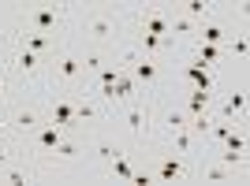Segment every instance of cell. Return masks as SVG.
Here are the masks:
<instances>
[{
	"label": "cell",
	"instance_id": "cell-1",
	"mask_svg": "<svg viewBox=\"0 0 250 186\" xmlns=\"http://www.w3.org/2000/svg\"><path fill=\"white\" fill-rule=\"evenodd\" d=\"M127 8H112V4H90V8L75 11L71 8V37L79 45L101 52H116V45L127 41Z\"/></svg>",
	"mask_w": 250,
	"mask_h": 186
},
{
	"label": "cell",
	"instance_id": "cell-2",
	"mask_svg": "<svg viewBox=\"0 0 250 186\" xmlns=\"http://www.w3.org/2000/svg\"><path fill=\"white\" fill-rule=\"evenodd\" d=\"M108 127H112L120 138H127L135 153H142V149L153 142V97H149V93H138L135 101L112 108V112H108Z\"/></svg>",
	"mask_w": 250,
	"mask_h": 186
},
{
	"label": "cell",
	"instance_id": "cell-3",
	"mask_svg": "<svg viewBox=\"0 0 250 186\" xmlns=\"http://www.w3.org/2000/svg\"><path fill=\"white\" fill-rule=\"evenodd\" d=\"M11 30H34L49 37H71V4H26L15 15Z\"/></svg>",
	"mask_w": 250,
	"mask_h": 186
},
{
	"label": "cell",
	"instance_id": "cell-4",
	"mask_svg": "<svg viewBox=\"0 0 250 186\" xmlns=\"http://www.w3.org/2000/svg\"><path fill=\"white\" fill-rule=\"evenodd\" d=\"M4 115H8V130L19 138V142H26V138L49 119L42 93H11L8 104H4Z\"/></svg>",
	"mask_w": 250,
	"mask_h": 186
},
{
	"label": "cell",
	"instance_id": "cell-5",
	"mask_svg": "<svg viewBox=\"0 0 250 186\" xmlns=\"http://www.w3.org/2000/svg\"><path fill=\"white\" fill-rule=\"evenodd\" d=\"M213 115H220V119H231V123H247V78H239V82L224 86V90L217 93V101H213Z\"/></svg>",
	"mask_w": 250,
	"mask_h": 186
},
{
	"label": "cell",
	"instance_id": "cell-6",
	"mask_svg": "<svg viewBox=\"0 0 250 186\" xmlns=\"http://www.w3.org/2000/svg\"><path fill=\"white\" fill-rule=\"evenodd\" d=\"M157 149H168V153H179V156H187V160H194V156L202 153V138L190 130V127H183V130H168V134H153Z\"/></svg>",
	"mask_w": 250,
	"mask_h": 186
},
{
	"label": "cell",
	"instance_id": "cell-7",
	"mask_svg": "<svg viewBox=\"0 0 250 186\" xmlns=\"http://www.w3.org/2000/svg\"><path fill=\"white\" fill-rule=\"evenodd\" d=\"M42 179H49V171L26 153L15 156L8 167H0V183H42Z\"/></svg>",
	"mask_w": 250,
	"mask_h": 186
},
{
	"label": "cell",
	"instance_id": "cell-8",
	"mask_svg": "<svg viewBox=\"0 0 250 186\" xmlns=\"http://www.w3.org/2000/svg\"><path fill=\"white\" fill-rule=\"evenodd\" d=\"M8 37H11V45L30 49V52H38V56H45V60H49L52 52H56L63 41H67V37H49V34H34V30H11Z\"/></svg>",
	"mask_w": 250,
	"mask_h": 186
},
{
	"label": "cell",
	"instance_id": "cell-9",
	"mask_svg": "<svg viewBox=\"0 0 250 186\" xmlns=\"http://www.w3.org/2000/svg\"><path fill=\"white\" fill-rule=\"evenodd\" d=\"M179 11H183V15H187L190 22H194V26H202V22H209L213 19V15H217V4H209V0H187V4H176Z\"/></svg>",
	"mask_w": 250,
	"mask_h": 186
},
{
	"label": "cell",
	"instance_id": "cell-10",
	"mask_svg": "<svg viewBox=\"0 0 250 186\" xmlns=\"http://www.w3.org/2000/svg\"><path fill=\"white\" fill-rule=\"evenodd\" d=\"M15 156H22V142L8 130V134H0V167H8Z\"/></svg>",
	"mask_w": 250,
	"mask_h": 186
},
{
	"label": "cell",
	"instance_id": "cell-11",
	"mask_svg": "<svg viewBox=\"0 0 250 186\" xmlns=\"http://www.w3.org/2000/svg\"><path fill=\"white\" fill-rule=\"evenodd\" d=\"M8 97H11V86H8V74H4V67H0V108L8 104Z\"/></svg>",
	"mask_w": 250,
	"mask_h": 186
},
{
	"label": "cell",
	"instance_id": "cell-12",
	"mask_svg": "<svg viewBox=\"0 0 250 186\" xmlns=\"http://www.w3.org/2000/svg\"><path fill=\"white\" fill-rule=\"evenodd\" d=\"M4 56H8V34H0V67H4Z\"/></svg>",
	"mask_w": 250,
	"mask_h": 186
},
{
	"label": "cell",
	"instance_id": "cell-13",
	"mask_svg": "<svg viewBox=\"0 0 250 186\" xmlns=\"http://www.w3.org/2000/svg\"><path fill=\"white\" fill-rule=\"evenodd\" d=\"M0 134H8V115H4V108H0Z\"/></svg>",
	"mask_w": 250,
	"mask_h": 186
}]
</instances>
